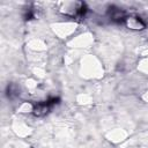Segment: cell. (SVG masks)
I'll use <instances>...</instances> for the list:
<instances>
[{
    "mask_svg": "<svg viewBox=\"0 0 148 148\" xmlns=\"http://www.w3.org/2000/svg\"><path fill=\"white\" fill-rule=\"evenodd\" d=\"M124 23L126 24L127 28L133 29V30H142V29H145L147 27L146 21L141 16H138V15L127 16Z\"/></svg>",
    "mask_w": 148,
    "mask_h": 148,
    "instance_id": "1",
    "label": "cell"
},
{
    "mask_svg": "<svg viewBox=\"0 0 148 148\" xmlns=\"http://www.w3.org/2000/svg\"><path fill=\"white\" fill-rule=\"evenodd\" d=\"M108 14H109V17H110L112 21L118 22V23H120V22L124 23L125 20H126V17H127L125 10L121 9V8H119V7H116V6H111V7L109 8Z\"/></svg>",
    "mask_w": 148,
    "mask_h": 148,
    "instance_id": "2",
    "label": "cell"
},
{
    "mask_svg": "<svg viewBox=\"0 0 148 148\" xmlns=\"http://www.w3.org/2000/svg\"><path fill=\"white\" fill-rule=\"evenodd\" d=\"M23 17L27 21H30V20L35 18V12L32 10V8H27L25 12H24V14H23Z\"/></svg>",
    "mask_w": 148,
    "mask_h": 148,
    "instance_id": "5",
    "label": "cell"
},
{
    "mask_svg": "<svg viewBox=\"0 0 148 148\" xmlns=\"http://www.w3.org/2000/svg\"><path fill=\"white\" fill-rule=\"evenodd\" d=\"M50 108H51V105L49 104V102H47V101H43V102L37 103V104L34 106L32 113H34L36 117H42V116H44V114H46V113L49 112Z\"/></svg>",
    "mask_w": 148,
    "mask_h": 148,
    "instance_id": "3",
    "label": "cell"
},
{
    "mask_svg": "<svg viewBox=\"0 0 148 148\" xmlns=\"http://www.w3.org/2000/svg\"><path fill=\"white\" fill-rule=\"evenodd\" d=\"M6 94L9 98H13L15 95H17V88L14 86V84H8L7 86V89H6Z\"/></svg>",
    "mask_w": 148,
    "mask_h": 148,
    "instance_id": "4",
    "label": "cell"
}]
</instances>
